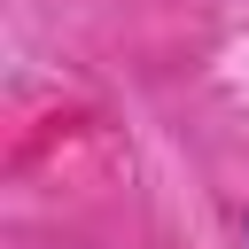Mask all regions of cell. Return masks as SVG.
I'll list each match as a JSON object with an SVG mask.
<instances>
[{"instance_id":"6da1fadb","label":"cell","mask_w":249,"mask_h":249,"mask_svg":"<svg viewBox=\"0 0 249 249\" xmlns=\"http://www.w3.org/2000/svg\"><path fill=\"white\" fill-rule=\"evenodd\" d=\"M241 241H249V210H241Z\"/></svg>"}]
</instances>
